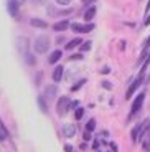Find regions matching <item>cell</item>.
<instances>
[{"label": "cell", "instance_id": "9", "mask_svg": "<svg viewBox=\"0 0 150 152\" xmlns=\"http://www.w3.org/2000/svg\"><path fill=\"white\" fill-rule=\"evenodd\" d=\"M56 94H58V88H56V84H48V86L45 88V96H43V98H46V99H53Z\"/></svg>", "mask_w": 150, "mask_h": 152}, {"label": "cell", "instance_id": "27", "mask_svg": "<svg viewBox=\"0 0 150 152\" xmlns=\"http://www.w3.org/2000/svg\"><path fill=\"white\" fill-rule=\"evenodd\" d=\"M101 73L102 75H109V73H111V68H109V66H104V68L101 69Z\"/></svg>", "mask_w": 150, "mask_h": 152}, {"label": "cell", "instance_id": "12", "mask_svg": "<svg viewBox=\"0 0 150 152\" xmlns=\"http://www.w3.org/2000/svg\"><path fill=\"white\" fill-rule=\"evenodd\" d=\"M61 56H63V51H61V50H55V51L50 55L48 63H50V65H55V63H58V61L61 60Z\"/></svg>", "mask_w": 150, "mask_h": 152}, {"label": "cell", "instance_id": "34", "mask_svg": "<svg viewBox=\"0 0 150 152\" xmlns=\"http://www.w3.org/2000/svg\"><path fill=\"white\" fill-rule=\"evenodd\" d=\"M15 2H17V4H18V5H22V4H25V0H15Z\"/></svg>", "mask_w": 150, "mask_h": 152}, {"label": "cell", "instance_id": "26", "mask_svg": "<svg viewBox=\"0 0 150 152\" xmlns=\"http://www.w3.org/2000/svg\"><path fill=\"white\" fill-rule=\"evenodd\" d=\"M56 4H60V5H69V4H71V0H56Z\"/></svg>", "mask_w": 150, "mask_h": 152}, {"label": "cell", "instance_id": "22", "mask_svg": "<svg viewBox=\"0 0 150 152\" xmlns=\"http://www.w3.org/2000/svg\"><path fill=\"white\" fill-rule=\"evenodd\" d=\"M83 114H84V109H83V107H78V109H76V114H74V116H76V119L79 121V119L83 118Z\"/></svg>", "mask_w": 150, "mask_h": 152}, {"label": "cell", "instance_id": "8", "mask_svg": "<svg viewBox=\"0 0 150 152\" xmlns=\"http://www.w3.org/2000/svg\"><path fill=\"white\" fill-rule=\"evenodd\" d=\"M18 7L20 5L17 4L15 0H8L7 2V10H8V13H10L13 18H18Z\"/></svg>", "mask_w": 150, "mask_h": 152}, {"label": "cell", "instance_id": "23", "mask_svg": "<svg viewBox=\"0 0 150 152\" xmlns=\"http://www.w3.org/2000/svg\"><path fill=\"white\" fill-rule=\"evenodd\" d=\"M25 58H26V61H28V63H30V65H35V63H36V60H35V58L31 56L30 53H26V55H25Z\"/></svg>", "mask_w": 150, "mask_h": 152}, {"label": "cell", "instance_id": "16", "mask_svg": "<svg viewBox=\"0 0 150 152\" xmlns=\"http://www.w3.org/2000/svg\"><path fill=\"white\" fill-rule=\"evenodd\" d=\"M63 75H64V68H63V66H56V68H55V71H53V80L58 83V81H61Z\"/></svg>", "mask_w": 150, "mask_h": 152}, {"label": "cell", "instance_id": "2", "mask_svg": "<svg viewBox=\"0 0 150 152\" xmlns=\"http://www.w3.org/2000/svg\"><path fill=\"white\" fill-rule=\"evenodd\" d=\"M143 83H145V71H140V75L137 76V78L132 81V84L129 86L127 93H125V99H130L132 94H134V93L140 88V84H143Z\"/></svg>", "mask_w": 150, "mask_h": 152}, {"label": "cell", "instance_id": "10", "mask_svg": "<svg viewBox=\"0 0 150 152\" xmlns=\"http://www.w3.org/2000/svg\"><path fill=\"white\" fill-rule=\"evenodd\" d=\"M17 43H18V50L22 51L23 56H25L28 53V40L25 37H22V38H17Z\"/></svg>", "mask_w": 150, "mask_h": 152}, {"label": "cell", "instance_id": "13", "mask_svg": "<svg viewBox=\"0 0 150 152\" xmlns=\"http://www.w3.org/2000/svg\"><path fill=\"white\" fill-rule=\"evenodd\" d=\"M68 27H69V22H68V20H61V22H56L53 25V30L55 31H64V30H68Z\"/></svg>", "mask_w": 150, "mask_h": 152}, {"label": "cell", "instance_id": "7", "mask_svg": "<svg viewBox=\"0 0 150 152\" xmlns=\"http://www.w3.org/2000/svg\"><path fill=\"white\" fill-rule=\"evenodd\" d=\"M69 107H71V101H69V98L61 96V99L58 101V114H60V116H64V114L69 111Z\"/></svg>", "mask_w": 150, "mask_h": 152}, {"label": "cell", "instance_id": "5", "mask_svg": "<svg viewBox=\"0 0 150 152\" xmlns=\"http://www.w3.org/2000/svg\"><path fill=\"white\" fill-rule=\"evenodd\" d=\"M149 124H150V121H149V119H145V121L139 122V124L135 126L134 129H132V132H130V136H132V142H137V141H139V136L143 132V131H145V127H147Z\"/></svg>", "mask_w": 150, "mask_h": 152}, {"label": "cell", "instance_id": "28", "mask_svg": "<svg viewBox=\"0 0 150 152\" xmlns=\"http://www.w3.org/2000/svg\"><path fill=\"white\" fill-rule=\"evenodd\" d=\"M91 137H92V136H91V132H89V131H86V132H84V141H91Z\"/></svg>", "mask_w": 150, "mask_h": 152}, {"label": "cell", "instance_id": "17", "mask_svg": "<svg viewBox=\"0 0 150 152\" xmlns=\"http://www.w3.org/2000/svg\"><path fill=\"white\" fill-rule=\"evenodd\" d=\"M38 106H40V109H42V113L43 114H46L48 113V106H46V103H45V98H43V96H38Z\"/></svg>", "mask_w": 150, "mask_h": 152}, {"label": "cell", "instance_id": "19", "mask_svg": "<svg viewBox=\"0 0 150 152\" xmlns=\"http://www.w3.org/2000/svg\"><path fill=\"white\" fill-rule=\"evenodd\" d=\"M94 129H96V121H94V119H89V121H87V124H86V131L92 132Z\"/></svg>", "mask_w": 150, "mask_h": 152}, {"label": "cell", "instance_id": "18", "mask_svg": "<svg viewBox=\"0 0 150 152\" xmlns=\"http://www.w3.org/2000/svg\"><path fill=\"white\" fill-rule=\"evenodd\" d=\"M81 43H83V42H81V38H73L71 42H69V43L66 45V48H68V50H73L74 46H79Z\"/></svg>", "mask_w": 150, "mask_h": 152}, {"label": "cell", "instance_id": "6", "mask_svg": "<svg viewBox=\"0 0 150 152\" xmlns=\"http://www.w3.org/2000/svg\"><path fill=\"white\" fill-rule=\"evenodd\" d=\"M139 141L142 142V149H143V151L150 152V124L147 126L145 131L139 136Z\"/></svg>", "mask_w": 150, "mask_h": 152}, {"label": "cell", "instance_id": "30", "mask_svg": "<svg viewBox=\"0 0 150 152\" xmlns=\"http://www.w3.org/2000/svg\"><path fill=\"white\" fill-rule=\"evenodd\" d=\"M64 151H66V152H73V145H69V144H68L66 147H64Z\"/></svg>", "mask_w": 150, "mask_h": 152}, {"label": "cell", "instance_id": "3", "mask_svg": "<svg viewBox=\"0 0 150 152\" xmlns=\"http://www.w3.org/2000/svg\"><path fill=\"white\" fill-rule=\"evenodd\" d=\"M143 103H145V93H139V94L135 96L134 103H132V106H130V114H129V119L134 118L135 114H137L140 109H142Z\"/></svg>", "mask_w": 150, "mask_h": 152}, {"label": "cell", "instance_id": "25", "mask_svg": "<svg viewBox=\"0 0 150 152\" xmlns=\"http://www.w3.org/2000/svg\"><path fill=\"white\" fill-rule=\"evenodd\" d=\"M69 60H83V53H78V55H73V56H69Z\"/></svg>", "mask_w": 150, "mask_h": 152}, {"label": "cell", "instance_id": "33", "mask_svg": "<svg viewBox=\"0 0 150 152\" xmlns=\"http://www.w3.org/2000/svg\"><path fill=\"white\" fill-rule=\"evenodd\" d=\"M111 147H112L114 152H117V145H116V144H111Z\"/></svg>", "mask_w": 150, "mask_h": 152}, {"label": "cell", "instance_id": "29", "mask_svg": "<svg viewBox=\"0 0 150 152\" xmlns=\"http://www.w3.org/2000/svg\"><path fill=\"white\" fill-rule=\"evenodd\" d=\"M150 25V12L147 13V18H145V27H149Z\"/></svg>", "mask_w": 150, "mask_h": 152}, {"label": "cell", "instance_id": "31", "mask_svg": "<svg viewBox=\"0 0 150 152\" xmlns=\"http://www.w3.org/2000/svg\"><path fill=\"white\" fill-rule=\"evenodd\" d=\"M99 147V141H94V144H92V149H98Z\"/></svg>", "mask_w": 150, "mask_h": 152}, {"label": "cell", "instance_id": "15", "mask_svg": "<svg viewBox=\"0 0 150 152\" xmlns=\"http://www.w3.org/2000/svg\"><path fill=\"white\" fill-rule=\"evenodd\" d=\"M30 25H31V27H35V28H42V30L48 28V23L43 22V20H40V18H31L30 20Z\"/></svg>", "mask_w": 150, "mask_h": 152}, {"label": "cell", "instance_id": "1", "mask_svg": "<svg viewBox=\"0 0 150 152\" xmlns=\"http://www.w3.org/2000/svg\"><path fill=\"white\" fill-rule=\"evenodd\" d=\"M50 45H51V43H50V38L46 37V35H40V37L35 38V42H33V50L36 51V53L43 55V53H46V51H48Z\"/></svg>", "mask_w": 150, "mask_h": 152}, {"label": "cell", "instance_id": "21", "mask_svg": "<svg viewBox=\"0 0 150 152\" xmlns=\"http://www.w3.org/2000/svg\"><path fill=\"white\" fill-rule=\"evenodd\" d=\"M84 83H86V80H79L78 83L74 84V86H71V91H78V89H79V88H81V86H83Z\"/></svg>", "mask_w": 150, "mask_h": 152}, {"label": "cell", "instance_id": "20", "mask_svg": "<svg viewBox=\"0 0 150 152\" xmlns=\"http://www.w3.org/2000/svg\"><path fill=\"white\" fill-rule=\"evenodd\" d=\"M91 46H92V42H83V45H81V51H89Z\"/></svg>", "mask_w": 150, "mask_h": 152}, {"label": "cell", "instance_id": "32", "mask_svg": "<svg viewBox=\"0 0 150 152\" xmlns=\"http://www.w3.org/2000/svg\"><path fill=\"white\" fill-rule=\"evenodd\" d=\"M61 42H64V37L61 35V37H58V43H61Z\"/></svg>", "mask_w": 150, "mask_h": 152}, {"label": "cell", "instance_id": "11", "mask_svg": "<svg viewBox=\"0 0 150 152\" xmlns=\"http://www.w3.org/2000/svg\"><path fill=\"white\" fill-rule=\"evenodd\" d=\"M61 131H63V134L66 137H73L76 134V126L74 124H64L63 127H61Z\"/></svg>", "mask_w": 150, "mask_h": 152}, {"label": "cell", "instance_id": "4", "mask_svg": "<svg viewBox=\"0 0 150 152\" xmlns=\"http://www.w3.org/2000/svg\"><path fill=\"white\" fill-rule=\"evenodd\" d=\"M69 27H71V30L73 31H76V33H89V31H92L94 30V23H78V22H74V23H69Z\"/></svg>", "mask_w": 150, "mask_h": 152}, {"label": "cell", "instance_id": "24", "mask_svg": "<svg viewBox=\"0 0 150 152\" xmlns=\"http://www.w3.org/2000/svg\"><path fill=\"white\" fill-rule=\"evenodd\" d=\"M102 88H106V89H112V84L109 83V81H102Z\"/></svg>", "mask_w": 150, "mask_h": 152}, {"label": "cell", "instance_id": "14", "mask_svg": "<svg viewBox=\"0 0 150 152\" xmlns=\"http://www.w3.org/2000/svg\"><path fill=\"white\" fill-rule=\"evenodd\" d=\"M96 12H98V8L94 7V5H91V7L84 12V20H86V22H91V20L96 17Z\"/></svg>", "mask_w": 150, "mask_h": 152}]
</instances>
